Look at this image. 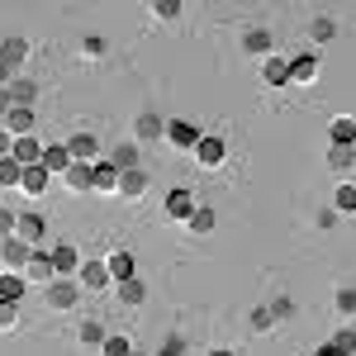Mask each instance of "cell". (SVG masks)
I'll return each mask as SVG.
<instances>
[{
  "label": "cell",
  "instance_id": "41",
  "mask_svg": "<svg viewBox=\"0 0 356 356\" xmlns=\"http://www.w3.org/2000/svg\"><path fill=\"white\" fill-rule=\"evenodd\" d=\"M356 162V147H328V166L332 171H347Z\"/></svg>",
  "mask_w": 356,
  "mask_h": 356
},
{
  "label": "cell",
  "instance_id": "47",
  "mask_svg": "<svg viewBox=\"0 0 356 356\" xmlns=\"http://www.w3.org/2000/svg\"><path fill=\"white\" fill-rule=\"evenodd\" d=\"M10 147H15V138H10L5 129H0V157H10Z\"/></svg>",
  "mask_w": 356,
  "mask_h": 356
},
{
  "label": "cell",
  "instance_id": "15",
  "mask_svg": "<svg viewBox=\"0 0 356 356\" xmlns=\"http://www.w3.org/2000/svg\"><path fill=\"white\" fill-rule=\"evenodd\" d=\"M105 271H110V280H114V285H124V280H134V275H138V261H134V252H124V247H119V252H110V257H105Z\"/></svg>",
  "mask_w": 356,
  "mask_h": 356
},
{
  "label": "cell",
  "instance_id": "25",
  "mask_svg": "<svg viewBox=\"0 0 356 356\" xmlns=\"http://www.w3.org/2000/svg\"><path fill=\"white\" fill-rule=\"evenodd\" d=\"M10 157H15L19 166H38V162H43V143H38L33 134H29V138H15V147H10Z\"/></svg>",
  "mask_w": 356,
  "mask_h": 356
},
{
  "label": "cell",
  "instance_id": "29",
  "mask_svg": "<svg viewBox=\"0 0 356 356\" xmlns=\"http://www.w3.org/2000/svg\"><path fill=\"white\" fill-rule=\"evenodd\" d=\"M186 228H191L195 238H209V233L219 228V209H209V204H200V209L191 214V223H186Z\"/></svg>",
  "mask_w": 356,
  "mask_h": 356
},
{
  "label": "cell",
  "instance_id": "23",
  "mask_svg": "<svg viewBox=\"0 0 356 356\" xmlns=\"http://www.w3.org/2000/svg\"><path fill=\"white\" fill-rule=\"evenodd\" d=\"M29 280L19 271H0V304H24Z\"/></svg>",
  "mask_w": 356,
  "mask_h": 356
},
{
  "label": "cell",
  "instance_id": "12",
  "mask_svg": "<svg viewBox=\"0 0 356 356\" xmlns=\"http://www.w3.org/2000/svg\"><path fill=\"white\" fill-rule=\"evenodd\" d=\"M157 138H166V119L152 110H143L134 119V143H157Z\"/></svg>",
  "mask_w": 356,
  "mask_h": 356
},
{
  "label": "cell",
  "instance_id": "50",
  "mask_svg": "<svg viewBox=\"0 0 356 356\" xmlns=\"http://www.w3.org/2000/svg\"><path fill=\"white\" fill-rule=\"evenodd\" d=\"M0 247H5V238H0Z\"/></svg>",
  "mask_w": 356,
  "mask_h": 356
},
{
  "label": "cell",
  "instance_id": "45",
  "mask_svg": "<svg viewBox=\"0 0 356 356\" xmlns=\"http://www.w3.org/2000/svg\"><path fill=\"white\" fill-rule=\"evenodd\" d=\"M15 223H19V214H10V209H0V238H15Z\"/></svg>",
  "mask_w": 356,
  "mask_h": 356
},
{
  "label": "cell",
  "instance_id": "22",
  "mask_svg": "<svg viewBox=\"0 0 356 356\" xmlns=\"http://www.w3.org/2000/svg\"><path fill=\"white\" fill-rule=\"evenodd\" d=\"M110 166L119 171V176H124V171H138V166H143V147H138L134 138H129V143H119V147L110 152Z\"/></svg>",
  "mask_w": 356,
  "mask_h": 356
},
{
  "label": "cell",
  "instance_id": "32",
  "mask_svg": "<svg viewBox=\"0 0 356 356\" xmlns=\"http://www.w3.org/2000/svg\"><path fill=\"white\" fill-rule=\"evenodd\" d=\"M10 100H15V105H24V110H33V100H38V81L15 76V81H10Z\"/></svg>",
  "mask_w": 356,
  "mask_h": 356
},
{
  "label": "cell",
  "instance_id": "26",
  "mask_svg": "<svg viewBox=\"0 0 356 356\" xmlns=\"http://www.w3.org/2000/svg\"><path fill=\"white\" fill-rule=\"evenodd\" d=\"M105 337H110V332H105V323H95V318H81V323H76V342L90 347V352H100Z\"/></svg>",
  "mask_w": 356,
  "mask_h": 356
},
{
  "label": "cell",
  "instance_id": "36",
  "mask_svg": "<svg viewBox=\"0 0 356 356\" xmlns=\"http://www.w3.org/2000/svg\"><path fill=\"white\" fill-rule=\"evenodd\" d=\"M19 176H24V166L15 157H0V191H19Z\"/></svg>",
  "mask_w": 356,
  "mask_h": 356
},
{
  "label": "cell",
  "instance_id": "42",
  "mask_svg": "<svg viewBox=\"0 0 356 356\" xmlns=\"http://www.w3.org/2000/svg\"><path fill=\"white\" fill-rule=\"evenodd\" d=\"M152 356H186V337H181V332H166V342Z\"/></svg>",
  "mask_w": 356,
  "mask_h": 356
},
{
  "label": "cell",
  "instance_id": "8",
  "mask_svg": "<svg viewBox=\"0 0 356 356\" xmlns=\"http://www.w3.org/2000/svg\"><path fill=\"white\" fill-rule=\"evenodd\" d=\"M48 252H53V271H57V280H76V271H81V252H76L72 243H53Z\"/></svg>",
  "mask_w": 356,
  "mask_h": 356
},
{
  "label": "cell",
  "instance_id": "38",
  "mask_svg": "<svg viewBox=\"0 0 356 356\" xmlns=\"http://www.w3.org/2000/svg\"><path fill=\"white\" fill-rule=\"evenodd\" d=\"M247 328H252V332H271V328H275L271 309H266V304H257V309H247Z\"/></svg>",
  "mask_w": 356,
  "mask_h": 356
},
{
  "label": "cell",
  "instance_id": "48",
  "mask_svg": "<svg viewBox=\"0 0 356 356\" xmlns=\"http://www.w3.org/2000/svg\"><path fill=\"white\" fill-rule=\"evenodd\" d=\"M209 356H238L233 347H209Z\"/></svg>",
  "mask_w": 356,
  "mask_h": 356
},
{
  "label": "cell",
  "instance_id": "9",
  "mask_svg": "<svg viewBox=\"0 0 356 356\" xmlns=\"http://www.w3.org/2000/svg\"><path fill=\"white\" fill-rule=\"evenodd\" d=\"M15 238H24L29 247H43V238H48V219H43L38 209H24L19 223H15Z\"/></svg>",
  "mask_w": 356,
  "mask_h": 356
},
{
  "label": "cell",
  "instance_id": "4",
  "mask_svg": "<svg viewBox=\"0 0 356 356\" xmlns=\"http://www.w3.org/2000/svg\"><path fill=\"white\" fill-rule=\"evenodd\" d=\"M81 295H86V290L76 285V280H53V285L43 290V304L57 309V314H72V309L81 304Z\"/></svg>",
  "mask_w": 356,
  "mask_h": 356
},
{
  "label": "cell",
  "instance_id": "39",
  "mask_svg": "<svg viewBox=\"0 0 356 356\" xmlns=\"http://www.w3.org/2000/svg\"><path fill=\"white\" fill-rule=\"evenodd\" d=\"M129 352H134V337H124V332H110L100 347V356H129Z\"/></svg>",
  "mask_w": 356,
  "mask_h": 356
},
{
  "label": "cell",
  "instance_id": "24",
  "mask_svg": "<svg viewBox=\"0 0 356 356\" xmlns=\"http://www.w3.org/2000/svg\"><path fill=\"white\" fill-rule=\"evenodd\" d=\"M90 186L100 195H114L119 191V171L110 166V157H100V162H90Z\"/></svg>",
  "mask_w": 356,
  "mask_h": 356
},
{
  "label": "cell",
  "instance_id": "46",
  "mask_svg": "<svg viewBox=\"0 0 356 356\" xmlns=\"http://www.w3.org/2000/svg\"><path fill=\"white\" fill-rule=\"evenodd\" d=\"M314 356H347V352H342V347H332V342H318V347H314Z\"/></svg>",
  "mask_w": 356,
  "mask_h": 356
},
{
  "label": "cell",
  "instance_id": "34",
  "mask_svg": "<svg viewBox=\"0 0 356 356\" xmlns=\"http://www.w3.org/2000/svg\"><path fill=\"white\" fill-rule=\"evenodd\" d=\"M332 209H337V214H356V181H342V186L332 191Z\"/></svg>",
  "mask_w": 356,
  "mask_h": 356
},
{
  "label": "cell",
  "instance_id": "2",
  "mask_svg": "<svg viewBox=\"0 0 356 356\" xmlns=\"http://www.w3.org/2000/svg\"><path fill=\"white\" fill-rule=\"evenodd\" d=\"M200 209V200H195V191L191 186H171L166 191V200H162V214L171 223H191V214Z\"/></svg>",
  "mask_w": 356,
  "mask_h": 356
},
{
  "label": "cell",
  "instance_id": "27",
  "mask_svg": "<svg viewBox=\"0 0 356 356\" xmlns=\"http://www.w3.org/2000/svg\"><path fill=\"white\" fill-rule=\"evenodd\" d=\"M337 33H342V24H337L332 15H314V19H309V43H332Z\"/></svg>",
  "mask_w": 356,
  "mask_h": 356
},
{
  "label": "cell",
  "instance_id": "14",
  "mask_svg": "<svg viewBox=\"0 0 356 356\" xmlns=\"http://www.w3.org/2000/svg\"><path fill=\"white\" fill-rule=\"evenodd\" d=\"M76 285L100 295V290H110L114 280H110V271H105V261H81V271H76Z\"/></svg>",
  "mask_w": 356,
  "mask_h": 356
},
{
  "label": "cell",
  "instance_id": "43",
  "mask_svg": "<svg viewBox=\"0 0 356 356\" xmlns=\"http://www.w3.org/2000/svg\"><path fill=\"white\" fill-rule=\"evenodd\" d=\"M19 318H24L19 304H0V332H15V328H19Z\"/></svg>",
  "mask_w": 356,
  "mask_h": 356
},
{
  "label": "cell",
  "instance_id": "11",
  "mask_svg": "<svg viewBox=\"0 0 356 356\" xmlns=\"http://www.w3.org/2000/svg\"><path fill=\"white\" fill-rule=\"evenodd\" d=\"M67 152H72V162H81V166L100 162V138L81 129V134H72V138H67Z\"/></svg>",
  "mask_w": 356,
  "mask_h": 356
},
{
  "label": "cell",
  "instance_id": "13",
  "mask_svg": "<svg viewBox=\"0 0 356 356\" xmlns=\"http://www.w3.org/2000/svg\"><path fill=\"white\" fill-rule=\"evenodd\" d=\"M328 147H356V119L352 114H332L328 119Z\"/></svg>",
  "mask_w": 356,
  "mask_h": 356
},
{
  "label": "cell",
  "instance_id": "1",
  "mask_svg": "<svg viewBox=\"0 0 356 356\" xmlns=\"http://www.w3.org/2000/svg\"><path fill=\"white\" fill-rule=\"evenodd\" d=\"M238 48H243V57H275V33L266 24H243L238 29Z\"/></svg>",
  "mask_w": 356,
  "mask_h": 356
},
{
  "label": "cell",
  "instance_id": "31",
  "mask_svg": "<svg viewBox=\"0 0 356 356\" xmlns=\"http://www.w3.org/2000/svg\"><path fill=\"white\" fill-rule=\"evenodd\" d=\"M147 15H152V24H181V0H152Z\"/></svg>",
  "mask_w": 356,
  "mask_h": 356
},
{
  "label": "cell",
  "instance_id": "33",
  "mask_svg": "<svg viewBox=\"0 0 356 356\" xmlns=\"http://www.w3.org/2000/svg\"><path fill=\"white\" fill-rule=\"evenodd\" d=\"M81 57L86 62H105V57H110V38H105V33H86L81 38Z\"/></svg>",
  "mask_w": 356,
  "mask_h": 356
},
{
  "label": "cell",
  "instance_id": "21",
  "mask_svg": "<svg viewBox=\"0 0 356 356\" xmlns=\"http://www.w3.org/2000/svg\"><path fill=\"white\" fill-rule=\"evenodd\" d=\"M33 124H38V114L24 110V105H15V110L5 114V124H0V129H5L10 138H29V134H33Z\"/></svg>",
  "mask_w": 356,
  "mask_h": 356
},
{
  "label": "cell",
  "instance_id": "37",
  "mask_svg": "<svg viewBox=\"0 0 356 356\" xmlns=\"http://www.w3.org/2000/svg\"><path fill=\"white\" fill-rule=\"evenodd\" d=\"M332 309L352 318L356 314V285H337V290H332Z\"/></svg>",
  "mask_w": 356,
  "mask_h": 356
},
{
  "label": "cell",
  "instance_id": "49",
  "mask_svg": "<svg viewBox=\"0 0 356 356\" xmlns=\"http://www.w3.org/2000/svg\"><path fill=\"white\" fill-rule=\"evenodd\" d=\"M129 356H152V352H143V347H134V352H129Z\"/></svg>",
  "mask_w": 356,
  "mask_h": 356
},
{
  "label": "cell",
  "instance_id": "28",
  "mask_svg": "<svg viewBox=\"0 0 356 356\" xmlns=\"http://www.w3.org/2000/svg\"><path fill=\"white\" fill-rule=\"evenodd\" d=\"M62 186H67L72 195H95V186H90V166H81V162H72V166H67Z\"/></svg>",
  "mask_w": 356,
  "mask_h": 356
},
{
  "label": "cell",
  "instance_id": "7",
  "mask_svg": "<svg viewBox=\"0 0 356 356\" xmlns=\"http://www.w3.org/2000/svg\"><path fill=\"white\" fill-rule=\"evenodd\" d=\"M29 53H33V43H29L24 33H10V38H0V62H5L10 72L29 67Z\"/></svg>",
  "mask_w": 356,
  "mask_h": 356
},
{
  "label": "cell",
  "instance_id": "16",
  "mask_svg": "<svg viewBox=\"0 0 356 356\" xmlns=\"http://www.w3.org/2000/svg\"><path fill=\"white\" fill-rule=\"evenodd\" d=\"M314 76H318V53L290 57V86H314Z\"/></svg>",
  "mask_w": 356,
  "mask_h": 356
},
{
  "label": "cell",
  "instance_id": "40",
  "mask_svg": "<svg viewBox=\"0 0 356 356\" xmlns=\"http://www.w3.org/2000/svg\"><path fill=\"white\" fill-rule=\"evenodd\" d=\"M337 219H342V214H337L332 204H323V209L314 214V228H318V233H337Z\"/></svg>",
  "mask_w": 356,
  "mask_h": 356
},
{
  "label": "cell",
  "instance_id": "10",
  "mask_svg": "<svg viewBox=\"0 0 356 356\" xmlns=\"http://www.w3.org/2000/svg\"><path fill=\"white\" fill-rule=\"evenodd\" d=\"M152 191V171H147V166H138V171H124V176H119V200H143V195Z\"/></svg>",
  "mask_w": 356,
  "mask_h": 356
},
{
  "label": "cell",
  "instance_id": "44",
  "mask_svg": "<svg viewBox=\"0 0 356 356\" xmlns=\"http://www.w3.org/2000/svg\"><path fill=\"white\" fill-rule=\"evenodd\" d=\"M328 342H332V347H342L347 356H356V328H337Z\"/></svg>",
  "mask_w": 356,
  "mask_h": 356
},
{
  "label": "cell",
  "instance_id": "5",
  "mask_svg": "<svg viewBox=\"0 0 356 356\" xmlns=\"http://www.w3.org/2000/svg\"><path fill=\"white\" fill-rule=\"evenodd\" d=\"M200 138H204V129H200L195 119H166V143H171V147L195 152V147H200Z\"/></svg>",
  "mask_w": 356,
  "mask_h": 356
},
{
  "label": "cell",
  "instance_id": "19",
  "mask_svg": "<svg viewBox=\"0 0 356 356\" xmlns=\"http://www.w3.org/2000/svg\"><path fill=\"white\" fill-rule=\"evenodd\" d=\"M114 300L124 304V309H143V304H147V280H143V275H134V280L114 285Z\"/></svg>",
  "mask_w": 356,
  "mask_h": 356
},
{
  "label": "cell",
  "instance_id": "35",
  "mask_svg": "<svg viewBox=\"0 0 356 356\" xmlns=\"http://www.w3.org/2000/svg\"><path fill=\"white\" fill-rule=\"evenodd\" d=\"M266 309H271V318H275V323H290V318L300 314V304H295V295H275V300L266 304Z\"/></svg>",
  "mask_w": 356,
  "mask_h": 356
},
{
  "label": "cell",
  "instance_id": "30",
  "mask_svg": "<svg viewBox=\"0 0 356 356\" xmlns=\"http://www.w3.org/2000/svg\"><path fill=\"white\" fill-rule=\"evenodd\" d=\"M48 186H53V176L43 166H24V176H19V191L24 195H48Z\"/></svg>",
  "mask_w": 356,
  "mask_h": 356
},
{
  "label": "cell",
  "instance_id": "3",
  "mask_svg": "<svg viewBox=\"0 0 356 356\" xmlns=\"http://www.w3.org/2000/svg\"><path fill=\"white\" fill-rule=\"evenodd\" d=\"M191 157H195V166H200V171H219V166L228 162V143H223V134H204Z\"/></svg>",
  "mask_w": 356,
  "mask_h": 356
},
{
  "label": "cell",
  "instance_id": "20",
  "mask_svg": "<svg viewBox=\"0 0 356 356\" xmlns=\"http://www.w3.org/2000/svg\"><path fill=\"white\" fill-rule=\"evenodd\" d=\"M43 171L48 176H67V166H72V152H67V143H43Z\"/></svg>",
  "mask_w": 356,
  "mask_h": 356
},
{
  "label": "cell",
  "instance_id": "6",
  "mask_svg": "<svg viewBox=\"0 0 356 356\" xmlns=\"http://www.w3.org/2000/svg\"><path fill=\"white\" fill-rule=\"evenodd\" d=\"M19 275H24L29 285H43V290H48V285L57 280V271H53V252H48V247H33V257H29V266H24Z\"/></svg>",
  "mask_w": 356,
  "mask_h": 356
},
{
  "label": "cell",
  "instance_id": "17",
  "mask_svg": "<svg viewBox=\"0 0 356 356\" xmlns=\"http://www.w3.org/2000/svg\"><path fill=\"white\" fill-rule=\"evenodd\" d=\"M29 257H33V247H29L24 238H5V247H0V261H5V271H24Z\"/></svg>",
  "mask_w": 356,
  "mask_h": 356
},
{
  "label": "cell",
  "instance_id": "18",
  "mask_svg": "<svg viewBox=\"0 0 356 356\" xmlns=\"http://www.w3.org/2000/svg\"><path fill=\"white\" fill-rule=\"evenodd\" d=\"M261 86H266V90L290 86V57H266V62H261Z\"/></svg>",
  "mask_w": 356,
  "mask_h": 356
}]
</instances>
